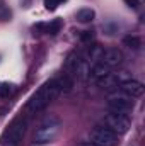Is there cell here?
<instances>
[{
	"mask_svg": "<svg viewBox=\"0 0 145 146\" xmlns=\"http://www.w3.org/2000/svg\"><path fill=\"white\" fill-rule=\"evenodd\" d=\"M62 94H63V92H62V88H60L58 80L53 78V80L46 82L44 85H41V87L38 88V92L28 100L26 110H28L29 114H36L39 110H43L44 107H48V106H50L56 97H60Z\"/></svg>",
	"mask_w": 145,
	"mask_h": 146,
	"instance_id": "obj_1",
	"label": "cell"
},
{
	"mask_svg": "<svg viewBox=\"0 0 145 146\" xmlns=\"http://www.w3.org/2000/svg\"><path fill=\"white\" fill-rule=\"evenodd\" d=\"M60 29H62V21H60V19H55V21H51L50 24H44V33H48V34H51V36L58 34Z\"/></svg>",
	"mask_w": 145,
	"mask_h": 146,
	"instance_id": "obj_11",
	"label": "cell"
},
{
	"mask_svg": "<svg viewBox=\"0 0 145 146\" xmlns=\"http://www.w3.org/2000/svg\"><path fill=\"white\" fill-rule=\"evenodd\" d=\"M103 126L108 127L109 131H113L114 134L121 136V134L128 133V129L132 126V121H130V115H126V114H119V112L109 110L108 114L103 117Z\"/></svg>",
	"mask_w": 145,
	"mask_h": 146,
	"instance_id": "obj_4",
	"label": "cell"
},
{
	"mask_svg": "<svg viewBox=\"0 0 145 146\" xmlns=\"http://www.w3.org/2000/svg\"><path fill=\"white\" fill-rule=\"evenodd\" d=\"M12 92H14V85H9V83L2 85V88H0V95H2V97H7V95H10Z\"/></svg>",
	"mask_w": 145,
	"mask_h": 146,
	"instance_id": "obj_13",
	"label": "cell"
},
{
	"mask_svg": "<svg viewBox=\"0 0 145 146\" xmlns=\"http://www.w3.org/2000/svg\"><path fill=\"white\" fill-rule=\"evenodd\" d=\"M96 17V12L92 9H80L77 14H75V19L82 24H87V22H92Z\"/></svg>",
	"mask_w": 145,
	"mask_h": 146,
	"instance_id": "obj_10",
	"label": "cell"
},
{
	"mask_svg": "<svg viewBox=\"0 0 145 146\" xmlns=\"http://www.w3.org/2000/svg\"><path fill=\"white\" fill-rule=\"evenodd\" d=\"M123 60H125V54H123V51L118 49V48H108V49H104L103 54H101V58H99V61L104 63V65H106L108 68H111V70L118 68V66L123 63Z\"/></svg>",
	"mask_w": 145,
	"mask_h": 146,
	"instance_id": "obj_7",
	"label": "cell"
},
{
	"mask_svg": "<svg viewBox=\"0 0 145 146\" xmlns=\"http://www.w3.org/2000/svg\"><path fill=\"white\" fill-rule=\"evenodd\" d=\"M125 44H126L128 48L138 49V48L142 46V41H140V39H138L137 36H126V37H125Z\"/></svg>",
	"mask_w": 145,
	"mask_h": 146,
	"instance_id": "obj_12",
	"label": "cell"
},
{
	"mask_svg": "<svg viewBox=\"0 0 145 146\" xmlns=\"http://www.w3.org/2000/svg\"><path fill=\"white\" fill-rule=\"evenodd\" d=\"M130 7H138V0H125Z\"/></svg>",
	"mask_w": 145,
	"mask_h": 146,
	"instance_id": "obj_15",
	"label": "cell"
},
{
	"mask_svg": "<svg viewBox=\"0 0 145 146\" xmlns=\"http://www.w3.org/2000/svg\"><path fill=\"white\" fill-rule=\"evenodd\" d=\"M91 141L97 146H116L118 145V134L109 131L104 126H97L91 131Z\"/></svg>",
	"mask_w": 145,
	"mask_h": 146,
	"instance_id": "obj_6",
	"label": "cell"
},
{
	"mask_svg": "<svg viewBox=\"0 0 145 146\" xmlns=\"http://www.w3.org/2000/svg\"><path fill=\"white\" fill-rule=\"evenodd\" d=\"M125 80H128V76H126V73L125 72H109L108 75H104L103 78H99L96 83L101 87V88H113V87H118L121 82H125Z\"/></svg>",
	"mask_w": 145,
	"mask_h": 146,
	"instance_id": "obj_9",
	"label": "cell"
},
{
	"mask_svg": "<svg viewBox=\"0 0 145 146\" xmlns=\"http://www.w3.org/2000/svg\"><path fill=\"white\" fill-rule=\"evenodd\" d=\"M80 146H97V145H94L92 141H85V143H82Z\"/></svg>",
	"mask_w": 145,
	"mask_h": 146,
	"instance_id": "obj_16",
	"label": "cell"
},
{
	"mask_svg": "<svg viewBox=\"0 0 145 146\" xmlns=\"http://www.w3.org/2000/svg\"><path fill=\"white\" fill-rule=\"evenodd\" d=\"M116 88H118L119 92H123L125 95L132 97V99H138V97L144 95V83L138 82V80H132V78H128V80L121 82Z\"/></svg>",
	"mask_w": 145,
	"mask_h": 146,
	"instance_id": "obj_8",
	"label": "cell"
},
{
	"mask_svg": "<svg viewBox=\"0 0 145 146\" xmlns=\"http://www.w3.org/2000/svg\"><path fill=\"white\" fill-rule=\"evenodd\" d=\"M28 129V119L17 117L10 122V126L5 129V133L0 138V146H19Z\"/></svg>",
	"mask_w": 145,
	"mask_h": 146,
	"instance_id": "obj_2",
	"label": "cell"
},
{
	"mask_svg": "<svg viewBox=\"0 0 145 146\" xmlns=\"http://www.w3.org/2000/svg\"><path fill=\"white\" fill-rule=\"evenodd\" d=\"M60 127H62V124H60V121L56 117L46 119L34 133V145L43 146V145H50L51 141H55L56 136L60 134Z\"/></svg>",
	"mask_w": 145,
	"mask_h": 146,
	"instance_id": "obj_3",
	"label": "cell"
},
{
	"mask_svg": "<svg viewBox=\"0 0 145 146\" xmlns=\"http://www.w3.org/2000/svg\"><path fill=\"white\" fill-rule=\"evenodd\" d=\"M92 36H94V34H92V31H84V34L80 36V39H82L84 42H89V41L92 39Z\"/></svg>",
	"mask_w": 145,
	"mask_h": 146,
	"instance_id": "obj_14",
	"label": "cell"
},
{
	"mask_svg": "<svg viewBox=\"0 0 145 146\" xmlns=\"http://www.w3.org/2000/svg\"><path fill=\"white\" fill-rule=\"evenodd\" d=\"M135 107V100L128 95H125L123 92L116 90V92H111L108 95V109L113 112H119V114H130Z\"/></svg>",
	"mask_w": 145,
	"mask_h": 146,
	"instance_id": "obj_5",
	"label": "cell"
}]
</instances>
